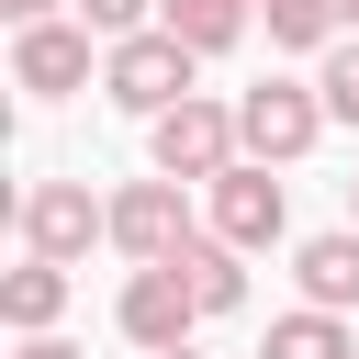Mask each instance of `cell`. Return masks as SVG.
<instances>
[{
    "label": "cell",
    "instance_id": "277c9868",
    "mask_svg": "<svg viewBox=\"0 0 359 359\" xmlns=\"http://www.w3.org/2000/svg\"><path fill=\"white\" fill-rule=\"evenodd\" d=\"M112 325H123L135 348H191V325H202V292H191V269H180V258H135V280H123Z\"/></svg>",
    "mask_w": 359,
    "mask_h": 359
},
{
    "label": "cell",
    "instance_id": "6da1fadb",
    "mask_svg": "<svg viewBox=\"0 0 359 359\" xmlns=\"http://www.w3.org/2000/svg\"><path fill=\"white\" fill-rule=\"evenodd\" d=\"M191 67H202V45H180L168 22H146V34H112L101 90H112L123 112H168V101H191Z\"/></svg>",
    "mask_w": 359,
    "mask_h": 359
},
{
    "label": "cell",
    "instance_id": "44dd1931",
    "mask_svg": "<svg viewBox=\"0 0 359 359\" xmlns=\"http://www.w3.org/2000/svg\"><path fill=\"white\" fill-rule=\"evenodd\" d=\"M146 359H191V348H146Z\"/></svg>",
    "mask_w": 359,
    "mask_h": 359
},
{
    "label": "cell",
    "instance_id": "8fae6325",
    "mask_svg": "<svg viewBox=\"0 0 359 359\" xmlns=\"http://www.w3.org/2000/svg\"><path fill=\"white\" fill-rule=\"evenodd\" d=\"M180 269H191L202 314H236V303H247V247H236V236H191V247H180Z\"/></svg>",
    "mask_w": 359,
    "mask_h": 359
},
{
    "label": "cell",
    "instance_id": "ba28073f",
    "mask_svg": "<svg viewBox=\"0 0 359 359\" xmlns=\"http://www.w3.org/2000/svg\"><path fill=\"white\" fill-rule=\"evenodd\" d=\"M11 79H22L34 101H67V90L90 79V22H67V11L22 22V34H11Z\"/></svg>",
    "mask_w": 359,
    "mask_h": 359
},
{
    "label": "cell",
    "instance_id": "9c48e42d",
    "mask_svg": "<svg viewBox=\"0 0 359 359\" xmlns=\"http://www.w3.org/2000/svg\"><path fill=\"white\" fill-rule=\"evenodd\" d=\"M292 280H303V303H337V314H359V224H337V236H303Z\"/></svg>",
    "mask_w": 359,
    "mask_h": 359
},
{
    "label": "cell",
    "instance_id": "7c38bea8",
    "mask_svg": "<svg viewBox=\"0 0 359 359\" xmlns=\"http://www.w3.org/2000/svg\"><path fill=\"white\" fill-rule=\"evenodd\" d=\"M157 22H168L180 45H202V56H224V45H247L258 0H157Z\"/></svg>",
    "mask_w": 359,
    "mask_h": 359
},
{
    "label": "cell",
    "instance_id": "4fadbf2b",
    "mask_svg": "<svg viewBox=\"0 0 359 359\" xmlns=\"http://www.w3.org/2000/svg\"><path fill=\"white\" fill-rule=\"evenodd\" d=\"M258 359H359V337H348V314L337 303H303V314H280L269 325V348Z\"/></svg>",
    "mask_w": 359,
    "mask_h": 359
},
{
    "label": "cell",
    "instance_id": "7a4b0ae2",
    "mask_svg": "<svg viewBox=\"0 0 359 359\" xmlns=\"http://www.w3.org/2000/svg\"><path fill=\"white\" fill-rule=\"evenodd\" d=\"M146 157L168 168V180H213V168H236L247 157V135H236V101H168V112H146Z\"/></svg>",
    "mask_w": 359,
    "mask_h": 359
},
{
    "label": "cell",
    "instance_id": "8992f818",
    "mask_svg": "<svg viewBox=\"0 0 359 359\" xmlns=\"http://www.w3.org/2000/svg\"><path fill=\"white\" fill-rule=\"evenodd\" d=\"M202 191H213V236H236L247 258H258V247H280L292 202H280V180H269V157H236V168H213Z\"/></svg>",
    "mask_w": 359,
    "mask_h": 359
},
{
    "label": "cell",
    "instance_id": "2e32d148",
    "mask_svg": "<svg viewBox=\"0 0 359 359\" xmlns=\"http://www.w3.org/2000/svg\"><path fill=\"white\" fill-rule=\"evenodd\" d=\"M79 22L112 45V34H146V22H157V0H79Z\"/></svg>",
    "mask_w": 359,
    "mask_h": 359
},
{
    "label": "cell",
    "instance_id": "d6986e66",
    "mask_svg": "<svg viewBox=\"0 0 359 359\" xmlns=\"http://www.w3.org/2000/svg\"><path fill=\"white\" fill-rule=\"evenodd\" d=\"M337 22H348V34H359V0H337Z\"/></svg>",
    "mask_w": 359,
    "mask_h": 359
},
{
    "label": "cell",
    "instance_id": "30bf717a",
    "mask_svg": "<svg viewBox=\"0 0 359 359\" xmlns=\"http://www.w3.org/2000/svg\"><path fill=\"white\" fill-rule=\"evenodd\" d=\"M0 314H11V337H45V325L67 314V258H34V247H22V269L0 280Z\"/></svg>",
    "mask_w": 359,
    "mask_h": 359
},
{
    "label": "cell",
    "instance_id": "9a60e30c",
    "mask_svg": "<svg viewBox=\"0 0 359 359\" xmlns=\"http://www.w3.org/2000/svg\"><path fill=\"white\" fill-rule=\"evenodd\" d=\"M314 90H325V112H337V123H359V34H337V45H325Z\"/></svg>",
    "mask_w": 359,
    "mask_h": 359
},
{
    "label": "cell",
    "instance_id": "52a82bcc",
    "mask_svg": "<svg viewBox=\"0 0 359 359\" xmlns=\"http://www.w3.org/2000/svg\"><path fill=\"white\" fill-rule=\"evenodd\" d=\"M191 236H202V224H191V202H180V180H168V168L112 191V247H123V258H180Z\"/></svg>",
    "mask_w": 359,
    "mask_h": 359
},
{
    "label": "cell",
    "instance_id": "ffe728a7",
    "mask_svg": "<svg viewBox=\"0 0 359 359\" xmlns=\"http://www.w3.org/2000/svg\"><path fill=\"white\" fill-rule=\"evenodd\" d=\"M348 224H359V180H348Z\"/></svg>",
    "mask_w": 359,
    "mask_h": 359
},
{
    "label": "cell",
    "instance_id": "ac0fdd59",
    "mask_svg": "<svg viewBox=\"0 0 359 359\" xmlns=\"http://www.w3.org/2000/svg\"><path fill=\"white\" fill-rule=\"evenodd\" d=\"M0 11H11V22H45V11H56V0H0Z\"/></svg>",
    "mask_w": 359,
    "mask_h": 359
},
{
    "label": "cell",
    "instance_id": "5bb4252c",
    "mask_svg": "<svg viewBox=\"0 0 359 359\" xmlns=\"http://www.w3.org/2000/svg\"><path fill=\"white\" fill-rule=\"evenodd\" d=\"M258 22H269V45L280 56H325L348 22H337V0H258Z\"/></svg>",
    "mask_w": 359,
    "mask_h": 359
},
{
    "label": "cell",
    "instance_id": "3957f363",
    "mask_svg": "<svg viewBox=\"0 0 359 359\" xmlns=\"http://www.w3.org/2000/svg\"><path fill=\"white\" fill-rule=\"evenodd\" d=\"M337 112H325V90L314 79H258L247 101H236V135H247V157H269V168H292L314 135H325Z\"/></svg>",
    "mask_w": 359,
    "mask_h": 359
},
{
    "label": "cell",
    "instance_id": "e0dca14e",
    "mask_svg": "<svg viewBox=\"0 0 359 359\" xmlns=\"http://www.w3.org/2000/svg\"><path fill=\"white\" fill-rule=\"evenodd\" d=\"M11 359H90V348H67V337H56V325H45V337H22V348H11Z\"/></svg>",
    "mask_w": 359,
    "mask_h": 359
},
{
    "label": "cell",
    "instance_id": "5b68a950",
    "mask_svg": "<svg viewBox=\"0 0 359 359\" xmlns=\"http://www.w3.org/2000/svg\"><path fill=\"white\" fill-rule=\"evenodd\" d=\"M112 236V202H90V180H34L22 191V247L34 258H90Z\"/></svg>",
    "mask_w": 359,
    "mask_h": 359
}]
</instances>
